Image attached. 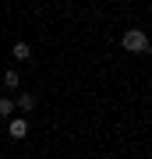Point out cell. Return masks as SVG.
I'll list each match as a JSON object with an SVG mask.
<instances>
[{"instance_id":"cell-1","label":"cell","mask_w":152,"mask_h":159,"mask_svg":"<svg viewBox=\"0 0 152 159\" xmlns=\"http://www.w3.org/2000/svg\"><path fill=\"white\" fill-rule=\"evenodd\" d=\"M120 46H124L127 53H149V50H152V39H149L145 29H124Z\"/></svg>"},{"instance_id":"cell-2","label":"cell","mask_w":152,"mask_h":159,"mask_svg":"<svg viewBox=\"0 0 152 159\" xmlns=\"http://www.w3.org/2000/svg\"><path fill=\"white\" fill-rule=\"evenodd\" d=\"M7 134H11L14 142L28 138V120H25V117H11V120H7Z\"/></svg>"},{"instance_id":"cell-3","label":"cell","mask_w":152,"mask_h":159,"mask_svg":"<svg viewBox=\"0 0 152 159\" xmlns=\"http://www.w3.org/2000/svg\"><path fill=\"white\" fill-rule=\"evenodd\" d=\"M14 106H18V113H32L35 110V96L32 92H21V96L14 99Z\"/></svg>"},{"instance_id":"cell-4","label":"cell","mask_w":152,"mask_h":159,"mask_svg":"<svg viewBox=\"0 0 152 159\" xmlns=\"http://www.w3.org/2000/svg\"><path fill=\"white\" fill-rule=\"evenodd\" d=\"M11 57L14 60H32V46H28V43H14L11 46Z\"/></svg>"},{"instance_id":"cell-5","label":"cell","mask_w":152,"mask_h":159,"mask_svg":"<svg viewBox=\"0 0 152 159\" xmlns=\"http://www.w3.org/2000/svg\"><path fill=\"white\" fill-rule=\"evenodd\" d=\"M18 113V106H14V99L11 96H0V117H7V120H11Z\"/></svg>"},{"instance_id":"cell-6","label":"cell","mask_w":152,"mask_h":159,"mask_svg":"<svg viewBox=\"0 0 152 159\" xmlns=\"http://www.w3.org/2000/svg\"><path fill=\"white\" fill-rule=\"evenodd\" d=\"M4 85H7V89H11V92H14L18 85H21V74H18L14 67H7V74H4Z\"/></svg>"}]
</instances>
